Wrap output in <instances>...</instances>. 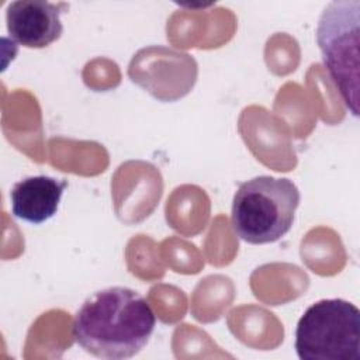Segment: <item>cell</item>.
Instances as JSON below:
<instances>
[{
    "instance_id": "obj_1",
    "label": "cell",
    "mask_w": 360,
    "mask_h": 360,
    "mask_svg": "<svg viewBox=\"0 0 360 360\" xmlns=\"http://www.w3.org/2000/svg\"><path fill=\"white\" fill-rule=\"evenodd\" d=\"M156 326L153 308L138 291L114 285L89 295L77 309L72 333L87 353L107 360L129 359L149 342Z\"/></svg>"
},
{
    "instance_id": "obj_2",
    "label": "cell",
    "mask_w": 360,
    "mask_h": 360,
    "mask_svg": "<svg viewBox=\"0 0 360 360\" xmlns=\"http://www.w3.org/2000/svg\"><path fill=\"white\" fill-rule=\"evenodd\" d=\"M301 194L287 177L256 176L239 184L231 210L232 229L250 245L273 243L292 226Z\"/></svg>"
},
{
    "instance_id": "obj_3",
    "label": "cell",
    "mask_w": 360,
    "mask_h": 360,
    "mask_svg": "<svg viewBox=\"0 0 360 360\" xmlns=\"http://www.w3.org/2000/svg\"><path fill=\"white\" fill-rule=\"evenodd\" d=\"M301 360H360V311L342 298L312 304L295 329Z\"/></svg>"
},
{
    "instance_id": "obj_4",
    "label": "cell",
    "mask_w": 360,
    "mask_h": 360,
    "mask_svg": "<svg viewBox=\"0 0 360 360\" xmlns=\"http://www.w3.org/2000/svg\"><path fill=\"white\" fill-rule=\"evenodd\" d=\"M359 0L329 3L316 25V42L323 65L345 105L359 115Z\"/></svg>"
},
{
    "instance_id": "obj_5",
    "label": "cell",
    "mask_w": 360,
    "mask_h": 360,
    "mask_svg": "<svg viewBox=\"0 0 360 360\" xmlns=\"http://www.w3.org/2000/svg\"><path fill=\"white\" fill-rule=\"evenodd\" d=\"M69 10L68 3L45 0H15L7 6L6 27L14 44L30 49L46 48L63 32L60 15Z\"/></svg>"
},
{
    "instance_id": "obj_6",
    "label": "cell",
    "mask_w": 360,
    "mask_h": 360,
    "mask_svg": "<svg viewBox=\"0 0 360 360\" xmlns=\"http://www.w3.org/2000/svg\"><path fill=\"white\" fill-rule=\"evenodd\" d=\"M66 187V180L52 176L25 177L17 181L10 191L11 214L28 224H44L58 212Z\"/></svg>"
}]
</instances>
